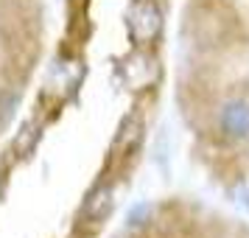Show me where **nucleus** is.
Segmentation results:
<instances>
[{"instance_id":"nucleus-1","label":"nucleus","mask_w":249,"mask_h":238,"mask_svg":"<svg viewBox=\"0 0 249 238\" xmlns=\"http://www.w3.org/2000/svg\"><path fill=\"white\" fill-rule=\"evenodd\" d=\"M126 25H129V34L135 37V42H143V45L154 42L162 31V14H160L157 3L137 0L126 14Z\"/></svg>"},{"instance_id":"nucleus-2","label":"nucleus","mask_w":249,"mask_h":238,"mask_svg":"<svg viewBox=\"0 0 249 238\" xmlns=\"http://www.w3.org/2000/svg\"><path fill=\"white\" fill-rule=\"evenodd\" d=\"M115 213V188L112 185H98L95 191L87 196V202L79 213V230L81 233H90Z\"/></svg>"},{"instance_id":"nucleus-3","label":"nucleus","mask_w":249,"mask_h":238,"mask_svg":"<svg viewBox=\"0 0 249 238\" xmlns=\"http://www.w3.org/2000/svg\"><path fill=\"white\" fill-rule=\"evenodd\" d=\"M121 79H124L126 87L132 90H143L151 81L157 79V59L151 54H132L129 59L121 62Z\"/></svg>"},{"instance_id":"nucleus-4","label":"nucleus","mask_w":249,"mask_h":238,"mask_svg":"<svg viewBox=\"0 0 249 238\" xmlns=\"http://www.w3.org/2000/svg\"><path fill=\"white\" fill-rule=\"evenodd\" d=\"M218 124L230 137H249V101L244 98H232L221 107Z\"/></svg>"},{"instance_id":"nucleus-5","label":"nucleus","mask_w":249,"mask_h":238,"mask_svg":"<svg viewBox=\"0 0 249 238\" xmlns=\"http://www.w3.org/2000/svg\"><path fill=\"white\" fill-rule=\"evenodd\" d=\"M140 137H143V121L137 115H126L121 121V126H118V132H115L112 148L118 154H126V151H132L140 143Z\"/></svg>"},{"instance_id":"nucleus-6","label":"nucleus","mask_w":249,"mask_h":238,"mask_svg":"<svg viewBox=\"0 0 249 238\" xmlns=\"http://www.w3.org/2000/svg\"><path fill=\"white\" fill-rule=\"evenodd\" d=\"M39 137H42L39 124H36V121H28V124L20 129V135L14 137V154H17V157H28V154L36 148Z\"/></svg>"},{"instance_id":"nucleus-7","label":"nucleus","mask_w":249,"mask_h":238,"mask_svg":"<svg viewBox=\"0 0 249 238\" xmlns=\"http://www.w3.org/2000/svg\"><path fill=\"white\" fill-rule=\"evenodd\" d=\"M148 216H151V204H148V202H140V204H135V207L129 210V216H126V224H129V227L146 224Z\"/></svg>"},{"instance_id":"nucleus-8","label":"nucleus","mask_w":249,"mask_h":238,"mask_svg":"<svg viewBox=\"0 0 249 238\" xmlns=\"http://www.w3.org/2000/svg\"><path fill=\"white\" fill-rule=\"evenodd\" d=\"M17 107H20V95H17V92H3V95H0V118H3V121H9Z\"/></svg>"},{"instance_id":"nucleus-9","label":"nucleus","mask_w":249,"mask_h":238,"mask_svg":"<svg viewBox=\"0 0 249 238\" xmlns=\"http://www.w3.org/2000/svg\"><path fill=\"white\" fill-rule=\"evenodd\" d=\"M238 202L244 204L249 210V185H244V188H238Z\"/></svg>"}]
</instances>
